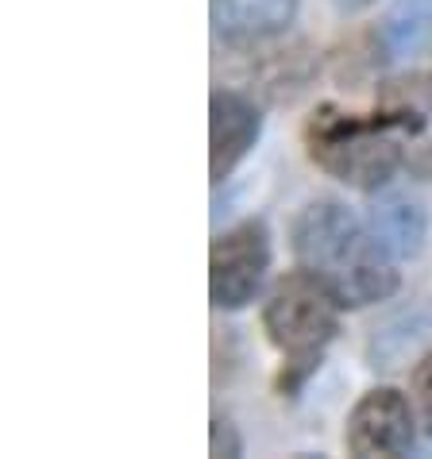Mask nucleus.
I'll use <instances>...</instances> for the list:
<instances>
[{"label": "nucleus", "instance_id": "13", "mask_svg": "<svg viewBox=\"0 0 432 459\" xmlns=\"http://www.w3.org/2000/svg\"><path fill=\"white\" fill-rule=\"evenodd\" d=\"M333 4H336L340 12H359V8H367V4H375V0H333Z\"/></svg>", "mask_w": 432, "mask_h": 459}, {"label": "nucleus", "instance_id": "8", "mask_svg": "<svg viewBox=\"0 0 432 459\" xmlns=\"http://www.w3.org/2000/svg\"><path fill=\"white\" fill-rule=\"evenodd\" d=\"M298 16V0H212V31L224 43H263L282 35Z\"/></svg>", "mask_w": 432, "mask_h": 459}, {"label": "nucleus", "instance_id": "11", "mask_svg": "<svg viewBox=\"0 0 432 459\" xmlns=\"http://www.w3.org/2000/svg\"><path fill=\"white\" fill-rule=\"evenodd\" d=\"M209 452L212 455H239L244 444L236 437V425L228 417H212V440H209Z\"/></svg>", "mask_w": 432, "mask_h": 459}, {"label": "nucleus", "instance_id": "9", "mask_svg": "<svg viewBox=\"0 0 432 459\" xmlns=\"http://www.w3.org/2000/svg\"><path fill=\"white\" fill-rule=\"evenodd\" d=\"M367 228L386 247L390 259H417L428 239V212L413 197L383 194L367 209Z\"/></svg>", "mask_w": 432, "mask_h": 459}, {"label": "nucleus", "instance_id": "3", "mask_svg": "<svg viewBox=\"0 0 432 459\" xmlns=\"http://www.w3.org/2000/svg\"><path fill=\"white\" fill-rule=\"evenodd\" d=\"M305 151L313 167L363 194H378L402 167V147L390 127L340 105H321L305 120Z\"/></svg>", "mask_w": 432, "mask_h": 459}, {"label": "nucleus", "instance_id": "2", "mask_svg": "<svg viewBox=\"0 0 432 459\" xmlns=\"http://www.w3.org/2000/svg\"><path fill=\"white\" fill-rule=\"evenodd\" d=\"M340 313H344V301L305 266L282 274L271 286L263 305V333L286 359L278 375V390L286 398H298V390L316 375L324 348L340 333Z\"/></svg>", "mask_w": 432, "mask_h": 459}, {"label": "nucleus", "instance_id": "1", "mask_svg": "<svg viewBox=\"0 0 432 459\" xmlns=\"http://www.w3.org/2000/svg\"><path fill=\"white\" fill-rule=\"evenodd\" d=\"M298 263L344 301V309L386 301L398 293V271L386 247L359 216L333 197L309 201L289 228Z\"/></svg>", "mask_w": 432, "mask_h": 459}, {"label": "nucleus", "instance_id": "5", "mask_svg": "<svg viewBox=\"0 0 432 459\" xmlns=\"http://www.w3.org/2000/svg\"><path fill=\"white\" fill-rule=\"evenodd\" d=\"M375 117L402 147V167L417 182H432V74H402L378 85Z\"/></svg>", "mask_w": 432, "mask_h": 459}, {"label": "nucleus", "instance_id": "10", "mask_svg": "<svg viewBox=\"0 0 432 459\" xmlns=\"http://www.w3.org/2000/svg\"><path fill=\"white\" fill-rule=\"evenodd\" d=\"M432 35V0H393L383 23L375 28V39L383 47V58H405Z\"/></svg>", "mask_w": 432, "mask_h": 459}, {"label": "nucleus", "instance_id": "6", "mask_svg": "<svg viewBox=\"0 0 432 459\" xmlns=\"http://www.w3.org/2000/svg\"><path fill=\"white\" fill-rule=\"evenodd\" d=\"M344 444L359 459H393L413 448V413L402 390L375 386L348 413Z\"/></svg>", "mask_w": 432, "mask_h": 459}, {"label": "nucleus", "instance_id": "12", "mask_svg": "<svg viewBox=\"0 0 432 459\" xmlns=\"http://www.w3.org/2000/svg\"><path fill=\"white\" fill-rule=\"evenodd\" d=\"M413 394H417V402H421L425 420L432 425V351L425 355L421 363H417V371H413Z\"/></svg>", "mask_w": 432, "mask_h": 459}, {"label": "nucleus", "instance_id": "4", "mask_svg": "<svg viewBox=\"0 0 432 459\" xmlns=\"http://www.w3.org/2000/svg\"><path fill=\"white\" fill-rule=\"evenodd\" d=\"M271 271V232L263 221H244L212 239L209 251V298L216 309H244L263 290Z\"/></svg>", "mask_w": 432, "mask_h": 459}, {"label": "nucleus", "instance_id": "7", "mask_svg": "<svg viewBox=\"0 0 432 459\" xmlns=\"http://www.w3.org/2000/svg\"><path fill=\"white\" fill-rule=\"evenodd\" d=\"M263 135V108L251 97L236 93V89H216L209 100V174L212 186L251 155V147Z\"/></svg>", "mask_w": 432, "mask_h": 459}]
</instances>
